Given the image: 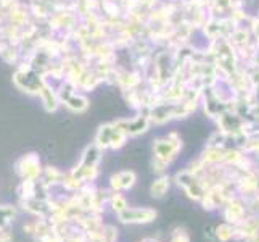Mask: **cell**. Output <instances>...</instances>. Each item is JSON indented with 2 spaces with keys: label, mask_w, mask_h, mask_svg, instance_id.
<instances>
[{
  "label": "cell",
  "mask_w": 259,
  "mask_h": 242,
  "mask_svg": "<svg viewBox=\"0 0 259 242\" xmlns=\"http://www.w3.org/2000/svg\"><path fill=\"white\" fill-rule=\"evenodd\" d=\"M118 239V229L108 225L102 228V242H116Z\"/></svg>",
  "instance_id": "cell-12"
},
{
  "label": "cell",
  "mask_w": 259,
  "mask_h": 242,
  "mask_svg": "<svg viewBox=\"0 0 259 242\" xmlns=\"http://www.w3.org/2000/svg\"><path fill=\"white\" fill-rule=\"evenodd\" d=\"M15 215H16L15 207H0V229H4L10 225V221L15 218Z\"/></svg>",
  "instance_id": "cell-10"
},
{
  "label": "cell",
  "mask_w": 259,
  "mask_h": 242,
  "mask_svg": "<svg viewBox=\"0 0 259 242\" xmlns=\"http://www.w3.org/2000/svg\"><path fill=\"white\" fill-rule=\"evenodd\" d=\"M0 242H13V236H12V232L8 231L7 228L0 229Z\"/></svg>",
  "instance_id": "cell-14"
},
{
  "label": "cell",
  "mask_w": 259,
  "mask_h": 242,
  "mask_svg": "<svg viewBox=\"0 0 259 242\" xmlns=\"http://www.w3.org/2000/svg\"><path fill=\"white\" fill-rule=\"evenodd\" d=\"M171 242H190V236L184 228H176L174 232H172Z\"/></svg>",
  "instance_id": "cell-13"
},
{
  "label": "cell",
  "mask_w": 259,
  "mask_h": 242,
  "mask_svg": "<svg viewBox=\"0 0 259 242\" xmlns=\"http://www.w3.org/2000/svg\"><path fill=\"white\" fill-rule=\"evenodd\" d=\"M111 191L113 192H121V191H127L136 184V173L134 171H122L118 173L111 178Z\"/></svg>",
  "instance_id": "cell-6"
},
{
  "label": "cell",
  "mask_w": 259,
  "mask_h": 242,
  "mask_svg": "<svg viewBox=\"0 0 259 242\" xmlns=\"http://www.w3.org/2000/svg\"><path fill=\"white\" fill-rule=\"evenodd\" d=\"M167 189H169V178L161 176V178L155 179L153 184H151L150 194H151V197H155V199H163L167 192Z\"/></svg>",
  "instance_id": "cell-8"
},
{
  "label": "cell",
  "mask_w": 259,
  "mask_h": 242,
  "mask_svg": "<svg viewBox=\"0 0 259 242\" xmlns=\"http://www.w3.org/2000/svg\"><path fill=\"white\" fill-rule=\"evenodd\" d=\"M18 173L24 179H35L40 175V166H39L37 158L32 155L23 158L20 163H18Z\"/></svg>",
  "instance_id": "cell-5"
},
{
  "label": "cell",
  "mask_w": 259,
  "mask_h": 242,
  "mask_svg": "<svg viewBox=\"0 0 259 242\" xmlns=\"http://www.w3.org/2000/svg\"><path fill=\"white\" fill-rule=\"evenodd\" d=\"M176 181L185 191V194L193 200H200L203 197V194L206 192V191H204V187H203L201 179L196 178L195 175H192L189 169H184L182 173H177Z\"/></svg>",
  "instance_id": "cell-3"
},
{
  "label": "cell",
  "mask_w": 259,
  "mask_h": 242,
  "mask_svg": "<svg viewBox=\"0 0 259 242\" xmlns=\"http://www.w3.org/2000/svg\"><path fill=\"white\" fill-rule=\"evenodd\" d=\"M142 242H159V240H156V239H144Z\"/></svg>",
  "instance_id": "cell-15"
},
{
  "label": "cell",
  "mask_w": 259,
  "mask_h": 242,
  "mask_svg": "<svg viewBox=\"0 0 259 242\" xmlns=\"http://www.w3.org/2000/svg\"><path fill=\"white\" fill-rule=\"evenodd\" d=\"M182 147V142L179 139L176 134H171L163 141H156L155 144V163H153V169L156 171H163L164 166L171 161L177 152L181 150Z\"/></svg>",
  "instance_id": "cell-1"
},
{
  "label": "cell",
  "mask_w": 259,
  "mask_h": 242,
  "mask_svg": "<svg viewBox=\"0 0 259 242\" xmlns=\"http://www.w3.org/2000/svg\"><path fill=\"white\" fill-rule=\"evenodd\" d=\"M156 217V210L148 207H127L118 213V220L124 225H147V223L155 221Z\"/></svg>",
  "instance_id": "cell-2"
},
{
  "label": "cell",
  "mask_w": 259,
  "mask_h": 242,
  "mask_svg": "<svg viewBox=\"0 0 259 242\" xmlns=\"http://www.w3.org/2000/svg\"><path fill=\"white\" fill-rule=\"evenodd\" d=\"M21 205L28 213L35 215V217H39V218H47L50 215L47 200H39V199H34V197H32V199L21 200Z\"/></svg>",
  "instance_id": "cell-7"
},
{
  "label": "cell",
  "mask_w": 259,
  "mask_h": 242,
  "mask_svg": "<svg viewBox=\"0 0 259 242\" xmlns=\"http://www.w3.org/2000/svg\"><path fill=\"white\" fill-rule=\"evenodd\" d=\"M232 234H234V228H232L229 223H226V225H221L218 229H216V236L219 240L222 242H227L232 239Z\"/></svg>",
  "instance_id": "cell-11"
},
{
  "label": "cell",
  "mask_w": 259,
  "mask_h": 242,
  "mask_svg": "<svg viewBox=\"0 0 259 242\" xmlns=\"http://www.w3.org/2000/svg\"><path fill=\"white\" fill-rule=\"evenodd\" d=\"M224 215H226V220H227L229 225L232 223L234 226H238L240 223L245 220V207H243V203H240L235 199H230L226 203Z\"/></svg>",
  "instance_id": "cell-4"
},
{
  "label": "cell",
  "mask_w": 259,
  "mask_h": 242,
  "mask_svg": "<svg viewBox=\"0 0 259 242\" xmlns=\"http://www.w3.org/2000/svg\"><path fill=\"white\" fill-rule=\"evenodd\" d=\"M108 203H110V207L113 209V212H116V215H118L119 212H122V210H126L129 207L127 199L121 192H111Z\"/></svg>",
  "instance_id": "cell-9"
}]
</instances>
